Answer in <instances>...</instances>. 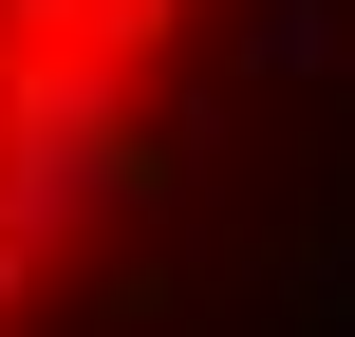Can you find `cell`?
Segmentation results:
<instances>
[{
	"label": "cell",
	"mask_w": 355,
	"mask_h": 337,
	"mask_svg": "<svg viewBox=\"0 0 355 337\" xmlns=\"http://www.w3.org/2000/svg\"><path fill=\"white\" fill-rule=\"evenodd\" d=\"M131 206H150L131 131H0V244H19L37 281H56V263H94Z\"/></svg>",
	"instance_id": "cell-1"
},
{
	"label": "cell",
	"mask_w": 355,
	"mask_h": 337,
	"mask_svg": "<svg viewBox=\"0 0 355 337\" xmlns=\"http://www.w3.org/2000/svg\"><path fill=\"white\" fill-rule=\"evenodd\" d=\"M337 56H355V0H243V75L262 94H318Z\"/></svg>",
	"instance_id": "cell-2"
},
{
	"label": "cell",
	"mask_w": 355,
	"mask_h": 337,
	"mask_svg": "<svg viewBox=\"0 0 355 337\" xmlns=\"http://www.w3.org/2000/svg\"><path fill=\"white\" fill-rule=\"evenodd\" d=\"M19 300H37V263H19V244H0V337H37V319H19Z\"/></svg>",
	"instance_id": "cell-4"
},
{
	"label": "cell",
	"mask_w": 355,
	"mask_h": 337,
	"mask_svg": "<svg viewBox=\"0 0 355 337\" xmlns=\"http://www.w3.org/2000/svg\"><path fill=\"white\" fill-rule=\"evenodd\" d=\"M75 38H94V56H131V75H150V56H168V38H187V0H75Z\"/></svg>",
	"instance_id": "cell-3"
}]
</instances>
